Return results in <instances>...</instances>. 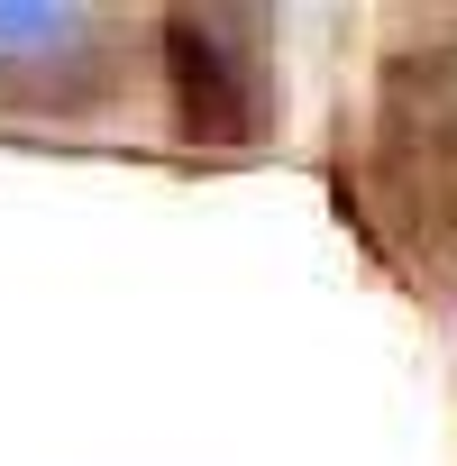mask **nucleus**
Masks as SVG:
<instances>
[{"mask_svg": "<svg viewBox=\"0 0 457 466\" xmlns=\"http://www.w3.org/2000/svg\"><path fill=\"white\" fill-rule=\"evenodd\" d=\"M239 19H201V10H174L165 19V56H174V128L192 147H239L257 128V101H248V65L228 56Z\"/></svg>", "mask_w": 457, "mask_h": 466, "instance_id": "nucleus-1", "label": "nucleus"}, {"mask_svg": "<svg viewBox=\"0 0 457 466\" xmlns=\"http://www.w3.org/2000/svg\"><path fill=\"white\" fill-rule=\"evenodd\" d=\"M83 28V10H0V46H56V37H74Z\"/></svg>", "mask_w": 457, "mask_h": 466, "instance_id": "nucleus-2", "label": "nucleus"}]
</instances>
